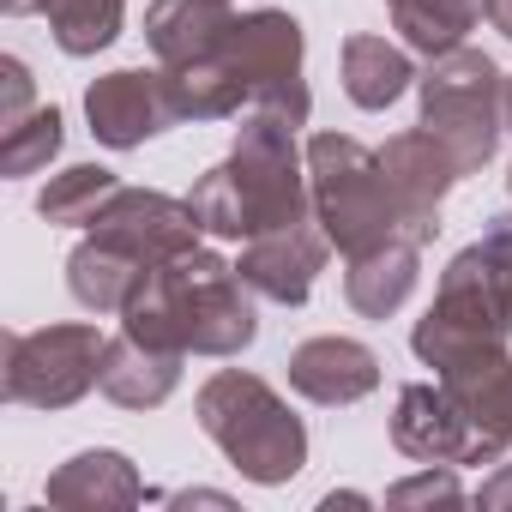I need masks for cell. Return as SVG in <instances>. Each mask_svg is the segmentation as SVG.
<instances>
[{"instance_id": "20", "label": "cell", "mask_w": 512, "mask_h": 512, "mask_svg": "<svg viewBox=\"0 0 512 512\" xmlns=\"http://www.w3.org/2000/svg\"><path fill=\"white\" fill-rule=\"evenodd\" d=\"M410 85H416V67L398 43L368 37V31L344 37V97L356 109H392Z\"/></svg>"}, {"instance_id": "12", "label": "cell", "mask_w": 512, "mask_h": 512, "mask_svg": "<svg viewBox=\"0 0 512 512\" xmlns=\"http://www.w3.org/2000/svg\"><path fill=\"white\" fill-rule=\"evenodd\" d=\"M380 169H386L392 199H398V211H404V235L428 247V241H434V229H440V205H446L452 181H464V175H458V163L446 157V145H440L428 127H410V133L386 139Z\"/></svg>"}, {"instance_id": "18", "label": "cell", "mask_w": 512, "mask_h": 512, "mask_svg": "<svg viewBox=\"0 0 512 512\" xmlns=\"http://www.w3.org/2000/svg\"><path fill=\"white\" fill-rule=\"evenodd\" d=\"M49 506H139L145 500V482L133 470L127 452H109V446H91L79 458H67L49 488H43Z\"/></svg>"}, {"instance_id": "33", "label": "cell", "mask_w": 512, "mask_h": 512, "mask_svg": "<svg viewBox=\"0 0 512 512\" xmlns=\"http://www.w3.org/2000/svg\"><path fill=\"white\" fill-rule=\"evenodd\" d=\"M506 193H512V169H506Z\"/></svg>"}, {"instance_id": "25", "label": "cell", "mask_w": 512, "mask_h": 512, "mask_svg": "<svg viewBox=\"0 0 512 512\" xmlns=\"http://www.w3.org/2000/svg\"><path fill=\"white\" fill-rule=\"evenodd\" d=\"M458 398H464V410H470L494 440H506V446H512V356H506L500 368H488L482 380L458 386Z\"/></svg>"}, {"instance_id": "16", "label": "cell", "mask_w": 512, "mask_h": 512, "mask_svg": "<svg viewBox=\"0 0 512 512\" xmlns=\"http://www.w3.org/2000/svg\"><path fill=\"white\" fill-rule=\"evenodd\" d=\"M121 410H157L175 386H181V356L175 350H157L145 338H133L121 326V338H109L103 350V380H97Z\"/></svg>"}, {"instance_id": "4", "label": "cell", "mask_w": 512, "mask_h": 512, "mask_svg": "<svg viewBox=\"0 0 512 512\" xmlns=\"http://www.w3.org/2000/svg\"><path fill=\"white\" fill-rule=\"evenodd\" d=\"M199 428L247 482H260V488H278V482L302 476V464H308L302 416L260 374H241V368L211 374L199 386Z\"/></svg>"}, {"instance_id": "15", "label": "cell", "mask_w": 512, "mask_h": 512, "mask_svg": "<svg viewBox=\"0 0 512 512\" xmlns=\"http://www.w3.org/2000/svg\"><path fill=\"white\" fill-rule=\"evenodd\" d=\"M229 31H235L229 0H151L145 7V43L163 67H193L223 55Z\"/></svg>"}, {"instance_id": "3", "label": "cell", "mask_w": 512, "mask_h": 512, "mask_svg": "<svg viewBox=\"0 0 512 512\" xmlns=\"http://www.w3.org/2000/svg\"><path fill=\"white\" fill-rule=\"evenodd\" d=\"M410 350L452 392L482 380L488 368H500L512 356V314H506V296H500V278H494V260H488L482 241L464 247L440 272V296L416 320Z\"/></svg>"}, {"instance_id": "1", "label": "cell", "mask_w": 512, "mask_h": 512, "mask_svg": "<svg viewBox=\"0 0 512 512\" xmlns=\"http://www.w3.org/2000/svg\"><path fill=\"white\" fill-rule=\"evenodd\" d=\"M193 211L223 241H253L314 217L308 157L296 145V121L272 109H247L235 127V151L193 181Z\"/></svg>"}, {"instance_id": "10", "label": "cell", "mask_w": 512, "mask_h": 512, "mask_svg": "<svg viewBox=\"0 0 512 512\" xmlns=\"http://www.w3.org/2000/svg\"><path fill=\"white\" fill-rule=\"evenodd\" d=\"M199 229H205V223H199L193 199H169V193H157V187H121V193L97 211V223H91L85 235H97V241L133 253L139 266H163V260H175V253H193V247H199Z\"/></svg>"}, {"instance_id": "6", "label": "cell", "mask_w": 512, "mask_h": 512, "mask_svg": "<svg viewBox=\"0 0 512 512\" xmlns=\"http://www.w3.org/2000/svg\"><path fill=\"white\" fill-rule=\"evenodd\" d=\"M416 91H422V127L446 145L458 175H476L506 133V73L482 49L458 43L428 61Z\"/></svg>"}, {"instance_id": "2", "label": "cell", "mask_w": 512, "mask_h": 512, "mask_svg": "<svg viewBox=\"0 0 512 512\" xmlns=\"http://www.w3.org/2000/svg\"><path fill=\"white\" fill-rule=\"evenodd\" d=\"M121 320L133 338L175 350V356H241L260 338L247 278L211 247H193V253L151 266Z\"/></svg>"}, {"instance_id": "14", "label": "cell", "mask_w": 512, "mask_h": 512, "mask_svg": "<svg viewBox=\"0 0 512 512\" xmlns=\"http://www.w3.org/2000/svg\"><path fill=\"white\" fill-rule=\"evenodd\" d=\"M290 386L308 398V404H362L374 386H380V356L356 338H308L290 350Z\"/></svg>"}, {"instance_id": "11", "label": "cell", "mask_w": 512, "mask_h": 512, "mask_svg": "<svg viewBox=\"0 0 512 512\" xmlns=\"http://www.w3.org/2000/svg\"><path fill=\"white\" fill-rule=\"evenodd\" d=\"M85 121L97 133V145L109 151H139L145 139L169 133L181 115H175V97H169V73H145V67H115L103 73L91 91H85Z\"/></svg>"}, {"instance_id": "28", "label": "cell", "mask_w": 512, "mask_h": 512, "mask_svg": "<svg viewBox=\"0 0 512 512\" xmlns=\"http://www.w3.org/2000/svg\"><path fill=\"white\" fill-rule=\"evenodd\" d=\"M482 247L494 260V278H500V296H506V314H512V217H494L482 229Z\"/></svg>"}, {"instance_id": "17", "label": "cell", "mask_w": 512, "mask_h": 512, "mask_svg": "<svg viewBox=\"0 0 512 512\" xmlns=\"http://www.w3.org/2000/svg\"><path fill=\"white\" fill-rule=\"evenodd\" d=\"M416 272H422V241L398 235L374 253H356L350 272H344V302L362 314V320H386L410 302L416 290Z\"/></svg>"}, {"instance_id": "19", "label": "cell", "mask_w": 512, "mask_h": 512, "mask_svg": "<svg viewBox=\"0 0 512 512\" xmlns=\"http://www.w3.org/2000/svg\"><path fill=\"white\" fill-rule=\"evenodd\" d=\"M145 272H151V266H139L133 253H121V247L85 235V241L73 247V260H67V290H73V302L91 308V314H127V302H133V290L145 284Z\"/></svg>"}, {"instance_id": "31", "label": "cell", "mask_w": 512, "mask_h": 512, "mask_svg": "<svg viewBox=\"0 0 512 512\" xmlns=\"http://www.w3.org/2000/svg\"><path fill=\"white\" fill-rule=\"evenodd\" d=\"M7 19H31V13H49V0H0Z\"/></svg>"}, {"instance_id": "26", "label": "cell", "mask_w": 512, "mask_h": 512, "mask_svg": "<svg viewBox=\"0 0 512 512\" xmlns=\"http://www.w3.org/2000/svg\"><path fill=\"white\" fill-rule=\"evenodd\" d=\"M386 506H464V488H458V476H452V464H428V470H416V476H404L398 488H386Z\"/></svg>"}, {"instance_id": "24", "label": "cell", "mask_w": 512, "mask_h": 512, "mask_svg": "<svg viewBox=\"0 0 512 512\" xmlns=\"http://www.w3.org/2000/svg\"><path fill=\"white\" fill-rule=\"evenodd\" d=\"M55 151H61V109L43 103L19 127L0 133V175H37V169H49Z\"/></svg>"}, {"instance_id": "22", "label": "cell", "mask_w": 512, "mask_h": 512, "mask_svg": "<svg viewBox=\"0 0 512 512\" xmlns=\"http://www.w3.org/2000/svg\"><path fill=\"white\" fill-rule=\"evenodd\" d=\"M115 193H121L115 169H103V163H73V169L49 175V187L37 193V211H43L49 223H61V229H91L97 211H103Z\"/></svg>"}, {"instance_id": "29", "label": "cell", "mask_w": 512, "mask_h": 512, "mask_svg": "<svg viewBox=\"0 0 512 512\" xmlns=\"http://www.w3.org/2000/svg\"><path fill=\"white\" fill-rule=\"evenodd\" d=\"M476 506L482 512H500V506H512V464H500L482 488H476Z\"/></svg>"}, {"instance_id": "9", "label": "cell", "mask_w": 512, "mask_h": 512, "mask_svg": "<svg viewBox=\"0 0 512 512\" xmlns=\"http://www.w3.org/2000/svg\"><path fill=\"white\" fill-rule=\"evenodd\" d=\"M392 446L416 464H494L506 440H494L446 380H410L392 404Z\"/></svg>"}, {"instance_id": "30", "label": "cell", "mask_w": 512, "mask_h": 512, "mask_svg": "<svg viewBox=\"0 0 512 512\" xmlns=\"http://www.w3.org/2000/svg\"><path fill=\"white\" fill-rule=\"evenodd\" d=\"M482 7H488V25L512 43V0H482Z\"/></svg>"}, {"instance_id": "5", "label": "cell", "mask_w": 512, "mask_h": 512, "mask_svg": "<svg viewBox=\"0 0 512 512\" xmlns=\"http://www.w3.org/2000/svg\"><path fill=\"white\" fill-rule=\"evenodd\" d=\"M308 193H314V223L326 241L356 260L404 235V211L392 199V181L380 169V151H368L350 133H314L308 139Z\"/></svg>"}, {"instance_id": "23", "label": "cell", "mask_w": 512, "mask_h": 512, "mask_svg": "<svg viewBox=\"0 0 512 512\" xmlns=\"http://www.w3.org/2000/svg\"><path fill=\"white\" fill-rule=\"evenodd\" d=\"M43 19H49L55 43H61L73 61H85V55H97V49H109V43L121 37L127 0H49Z\"/></svg>"}, {"instance_id": "13", "label": "cell", "mask_w": 512, "mask_h": 512, "mask_svg": "<svg viewBox=\"0 0 512 512\" xmlns=\"http://www.w3.org/2000/svg\"><path fill=\"white\" fill-rule=\"evenodd\" d=\"M326 253H332V241L308 217V223H290V229H272V235H253L241 247L235 272L247 278L253 296H266L278 308H302L314 296V278L326 272Z\"/></svg>"}, {"instance_id": "7", "label": "cell", "mask_w": 512, "mask_h": 512, "mask_svg": "<svg viewBox=\"0 0 512 512\" xmlns=\"http://www.w3.org/2000/svg\"><path fill=\"white\" fill-rule=\"evenodd\" d=\"M103 350L109 338L85 320L73 326H43V332H7V404L31 410H67L103 380Z\"/></svg>"}, {"instance_id": "8", "label": "cell", "mask_w": 512, "mask_h": 512, "mask_svg": "<svg viewBox=\"0 0 512 512\" xmlns=\"http://www.w3.org/2000/svg\"><path fill=\"white\" fill-rule=\"evenodd\" d=\"M223 67L247 91V109H272L296 127L314 115L308 79H302V25L290 13H278V7L235 13V31L223 43Z\"/></svg>"}, {"instance_id": "32", "label": "cell", "mask_w": 512, "mask_h": 512, "mask_svg": "<svg viewBox=\"0 0 512 512\" xmlns=\"http://www.w3.org/2000/svg\"><path fill=\"white\" fill-rule=\"evenodd\" d=\"M175 506H229L223 494H205V488H193V494H175Z\"/></svg>"}, {"instance_id": "27", "label": "cell", "mask_w": 512, "mask_h": 512, "mask_svg": "<svg viewBox=\"0 0 512 512\" xmlns=\"http://www.w3.org/2000/svg\"><path fill=\"white\" fill-rule=\"evenodd\" d=\"M0 91H7V103H0V133L7 127H19L37 103H31V67L19 61V55H7L0 61Z\"/></svg>"}, {"instance_id": "21", "label": "cell", "mask_w": 512, "mask_h": 512, "mask_svg": "<svg viewBox=\"0 0 512 512\" xmlns=\"http://www.w3.org/2000/svg\"><path fill=\"white\" fill-rule=\"evenodd\" d=\"M386 13H392V25H398V37L416 49V55H446V49H458L476 25H482V0H386Z\"/></svg>"}]
</instances>
